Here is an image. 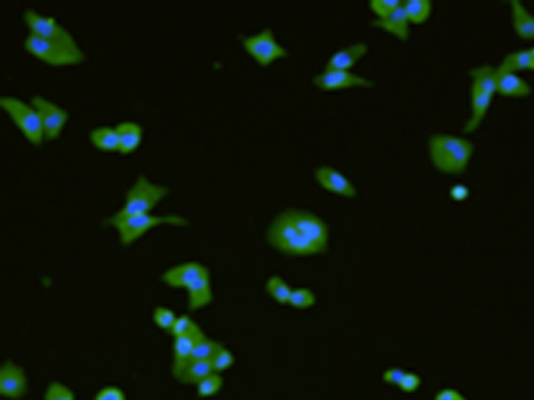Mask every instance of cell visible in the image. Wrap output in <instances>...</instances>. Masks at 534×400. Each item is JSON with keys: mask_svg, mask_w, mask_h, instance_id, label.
Listing matches in <instances>:
<instances>
[{"mask_svg": "<svg viewBox=\"0 0 534 400\" xmlns=\"http://www.w3.org/2000/svg\"><path fill=\"white\" fill-rule=\"evenodd\" d=\"M194 325H196V322L192 320V318L189 317V315H180V317H178L177 320H175L173 327H171L170 333H168V335H171V337H173V338L184 337V335L191 333L192 327H194Z\"/></svg>", "mask_w": 534, "mask_h": 400, "instance_id": "836d02e7", "label": "cell"}, {"mask_svg": "<svg viewBox=\"0 0 534 400\" xmlns=\"http://www.w3.org/2000/svg\"><path fill=\"white\" fill-rule=\"evenodd\" d=\"M316 180H317V184H319L324 191L331 192V194L342 196V198H349V199L358 194L353 182H351L347 176H344L339 169L331 168V165H321V168H317Z\"/></svg>", "mask_w": 534, "mask_h": 400, "instance_id": "5bb4252c", "label": "cell"}, {"mask_svg": "<svg viewBox=\"0 0 534 400\" xmlns=\"http://www.w3.org/2000/svg\"><path fill=\"white\" fill-rule=\"evenodd\" d=\"M242 46L260 66H269L275 61L287 57V50L280 45L271 29H263L259 34L242 38Z\"/></svg>", "mask_w": 534, "mask_h": 400, "instance_id": "ba28073f", "label": "cell"}, {"mask_svg": "<svg viewBox=\"0 0 534 400\" xmlns=\"http://www.w3.org/2000/svg\"><path fill=\"white\" fill-rule=\"evenodd\" d=\"M373 25L385 30L387 34H392V36H395V38L401 39V42H406V39L410 38V22H408V16L406 13H404L403 6H401L394 15L388 16V18L374 20Z\"/></svg>", "mask_w": 534, "mask_h": 400, "instance_id": "ffe728a7", "label": "cell"}, {"mask_svg": "<svg viewBox=\"0 0 534 400\" xmlns=\"http://www.w3.org/2000/svg\"><path fill=\"white\" fill-rule=\"evenodd\" d=\"M404 374H406L404 368L390 367L383 372V382H387V385H390V386H399L401 385V381H403Z\"/></svg>", "mask_w": 534, "mask_h": 400, "instance_id": "8d00e7d4", "label": "cell"}, {"mask_svg": "<svg viewBox=\"0 0 534 400\" xmlns=\"http://www.w3.org/2000/svg\"><path fill=\"white\" fill-rule=\"evenodd\" d=\"M468 196H471V191H468V187H466L465 184H456L454 187L451 189V198L454 199V201H465Z\"/></svg>", "mask_w": 534, "mask_h": 400, "instance_id": "74e56055", "label": "cell"}, {"mask_svg": "<svg viewBox=\"0 0 534 400\" xmlns=\"http://www.w3.org/2000/svg\"><path fill=\"white\" fill-rule=\"evenodd\" d=\"M106 226H114L120 235V242L123 247L132 246V244L139 240L144 233L150 230L157 228V226H187L189 221L185 217L177 215V213H168V215H151V213H137V215L128 217H118L111 215L109 219L104 221Z\"/></svg>", "mask_w": 534, "mask_h": 400, "instance_id": "277c9868", "label": "cell"}, {"mask_svg": "<svg viewBox=\"0 0 534 400\" xmlns=\"http://www.w3.org/2000/svg\"><path fill=\"white\" fill-rule=\"evenodd\" d=\"M233 363H235V356H233L232 351L226 349L225 345H223V347L216 352L214 358H212V365H214L216 374H221V372H226L228 368H232Z\"/></svg>", "mask_w": 534, "mask_h": 400, "instance_id": "d6a6232c", "label": "cell"}, {"mask_svg": "<svg viewBox=\"0 0 534 400\" xmlns=\"http://www.w3.org/2000/svg\"><path fill=\"white\" fill-rule=\"evenodd\" d=\"M118 139H120V154L130 155L141 146L143 141V127L134 121H123L116 127Z\"/></svg>", "mask_w": 534, "mask_h": 400, "instance_id": "44dd1931", "label": "cell"}, {"mask_svg": "<svg viewBox=\"0 0 534 400\" xmlns=\"http://www.w3.org/2000/svg\"><path fill=\"white\" fill-rule=\"evenodd\" d=\"M204 335L205 331L196 324L191 333L184 335V337H177L173 340V365H171V372H173L175 379H180L184 375L185 368L191 365L196 344H198V340Z\"/></svg>", "mask_w": 534, "mask_h": 400, "instance_id": "4fadbf2b", "label": "cell"}, {"mask_svg": "<svg viewBox=\"0 0 534 400\" xmlns=\"http://www.w3.org/2000/svg\"><path fill=\"white\" fill-rule=\"evenodd\" d=\"M461 393L454 388H444L435 395V400H456Z\"/></svg>", "mask_w": 534, "mask_h": 400, "instance_id": "f35d334b", "label": "cell"}, {"mask_svg": "<svg viewBox=\"0 0 534 400\" xmlns=\"http://www.w3.org/2000/svg\"><path fill=\"white\" fill-rule=\"evenodd\" d=\"M511 15H513V29L519 38L526 42H534V15L529 13V9L520 2V0H511Z\"/></svg>", "mask_w": 534, "mask_h": 400, "instance_id": "ac0fdd59", "label": "cell"}, {"mask_svg": "<svg viewBox=\"0 0 534 400\" xmlns=\"http://www.w3.org/2000/svg\"><path fill=\"white\" fill-rule=\"evenodd\" d=\"M30 104L35 105L39 111V114H42L46 141H56V139H59V135L63 134L64 127H66V123H68L70 120L68 111H64L63 107H59L57 104H54V101L46 100V98L43 96H35L30 100Z\"/></svg>", "mask_w": 534, "mask_h": 400, "instance_id": "8fae6325", "label": "cell"}, {"mask_svg": "<svg viewBox=\"0 0 534 400\" xmlns=\"http://www.w3.org/2000/svg\"><path fill=\"white\" fill-rule=\"evenodd\" d=\"M27 52L32 57L39 59L42 63L49 64V66H75L86 61V54L80 50V46H68L61 45V43L46 42V39L38 38L29 34L23 43Z\"/></svg>", "mask_w": 534, "mask_h": 400, "instance_id": "52a82bcc", "label": "cell"}, {"mask_svg": "<svg viewBox=\"0 0 534 400\" xmlns=\"http://www.w3.org/2000/svg\"><path fill=\"white\" fill-rule=\"evenodd\" d=\"M401 6H403L401 0H371L369 2L371 11L378 16V20L388 18V16L394 15Z\"/></svg>", "mask_w": 534, "mask_h": 400, "instance_id": "f546056e", "label": "cell"}, {"mask_svg": "<svg viewBox=\"0 0 534 400\" xmlns=\"http://www.w3.org/2000/svg\"><path fill=\"white\" fill-rule=\"evenodd\" d=\"M266 240L287 256H317L328 251L330 228L317 213L289 208L275 217L267 228Z\"/></svg>", "mask_w": 534, "mask_h": 400, "instance_id": "6da1fadb", "label": "cell"}, {"mask_svg": "<svg viewBox=\"0 0 534 400\" xmlns=\"http://www.w3.org/2000/svg\"><path fill=\"white\" fill-rule=\"evenodd\" d=\"M313 84L317 89L326 91H344V89H354V87H373L374 82L365 77L356 75L353 71H342V70H324L323 73L313 77Z\"/></svg>", "mask_w": 534, "mask_h": 400, "instance_id": "30bf717a", "label": "cell"}, {"mask_svg": "<svg viewBox=\"0 0 534 400\" xmlns=\"http://www.w3.org/2000/svg\"><path fill=\"white\" fill-rule=\"evenodd\" d=\"M495 70H497V73H519V71H523V70L533 71L530 52L529 50H516V52L508 54Z\"/></svg>", "mask_w": 534, "mask_h": 400, "instance_id": "603a6c76", "label": "cell"}, {"mask_svg": "<svg viewBox=\"0 0 534 400\" xmlns=\"http://www.w3.org/2000/svg\"><path fill=\"white\" fill-rule=\"evenodd\" d=\"M474 142L449 134H433L429 137V158L442 175H463L474 155Z\"/></svg>", "mask_w": 534, "mask_h": 400, "instance_id": "7a4b0ae2", "label": "cell"}, {"mask_svg": "<svg viewBox=\"0 0 534 400\" xmlns=\"http://www.w3.org/2000/svg\"><path fill=\"white\" fill-rule=\"evenodd\" d=\"M189 294V311H198L201 308L209 306V304L214 301V292H212L211 285V273L205 274L204 277H199L198 281H194L192 285H189L187 288Z\"/></svg>", "mask_w": 534, "mask_h": 400, "instance_id": "e0dca14e", "label": "cell"}, {"mask_svg": "<svg viewBox=\"0 0 534 400\" xmlns=\"http://www.w3.org/2000/svg\"><path fill=\"white\" fill-rule=\"evenodd\" d=\"M93 400H127V395L118 386H106V388L98 389Z\"/></svg>", "mask_w": 534, "mask_h": 400, "instance_id": "d590c367", "label": "cell"}, {"mask_svg": "<svg viewBox=\"0 0 534 400\" xmlns=\"http://www.w3.org/2000/svg\"><path fill=\"white\" fill-rule=\"evenodd\" d=\"M223 347V342L212 340L207 335L199 338L198 344H196L194 352H192V359H212L216 356V352Z\"/></svg>", "mask_w": 534, "mask_h": 400, "instance_id": "83f0119b", "label": "cell"}, {"mask_svg": "<svg viewBox=\"0 0 534 400\" xmlns=\"http://www.w3.org/2000/svg\"><path fill=\"white\" fill-rule=\"evenodd\" d=\"M43 400H77L75 393L72 388L59 381H52L45 392V399Z\"/></svg>", "mask_w": 534, "mask_h": 400, "instance_id": "1f68e13d", "label": "cell"}, {"mask_svg": "<svg viewBox=\"0 0 534 400\" xmlns=\"http://www.w3.org/2000/svg\"><path fill=\"white\" fill-rule=\"evenodd\" d=\"M168 194H170V189L164 187V185L154 184L144 175H139L134 185L128 189L121 210H118L114 215L128 217L137 215V213H151V210L159 205V201H162Z\"/></svg>", "mask_w": 534, "mask_h": 400, "instance_id": "8992f818", "label": "cell"}, {"mask_svg": "<svg viewBox=\"0 0 534 400\" xmlns=\"http://www.w3.org/2000/svg\"><path fill=\"white\" fill-rule=\"evenodd\" d=\"M403 8L408 16V22L415 23V25L426 23L431 18L433 4L429 0H406V2H403Z\"/></svg>", "mask_w": 534, "mask_h": 400, "instance_id": "d4e9b609", "label": "cell"}, {"mask_svg": "<svg viewBox=\"0 0 534 400\" xmlns=\"http://www.w3.org/2000/svg\"><path fill=\"white\" fill-rule=\"evenodd\" d=\"M369 52V46L367 43H354V45L346 46V49L339 50L333 56L328 59L326 68L324 70H342V71H351V68L356 66L360 63V59H364Z\"/></svg>", "mask_w": 534, "mask_h": 400, "instance_id": "2e32d148", "label": "cell"}, {"mask_svg": "<svg viewBox=\"0 0 534 400\" xmlns=\"http://www.w3.org/2000/svg\"><path fill=\"white\" fill-rule=\"evenodd\" d=\"M177 313H175L171 308H166V306H159L155 308L154 311V322L155 325H157L159 330H162L164 333H170V330L173 327L175 320H177Z\"/></svg>", "mask_w": 534, "mask_h": 400, "instance_id": "4dcf8cb0", "label": "cell"}, {"mask_svg": "<svg viewBox=\"0 0 534 400\" xmlns=\"http://www.w3.org/2000/svg\"><path fill=\"white\" fill-rule=\"evenodd\" d=\"M89 141L100 151H120V139L116 127H97L91 130Z\"/></svg>", "mask_w": 534, "mask_h": 400, "instance_id": "7402d4cb", "label": "cell"}, {"mask_svg": "<svg viewBox=\"0 0 534 400\" xmlns=\"http://www.w3.org/2000/svg\"><path fill=\"white\" fill-rule=\"evenodd\" d=\"M209 273L211 270L204 263L185 262L166 270L161 276V281L171 288H187L189 285H192L194 281H198L199 277H204Z\"/></svg>", "mask_w": 534, "mask_h": 400, "instance_id": "9a60e30c", "label": "cell"}, {"mask_svg": "<svg viewBox=\"0 0 534 400\" xmlns=\"http://www.w3.org/2000/svg\"><path fill=\"white\" fill-rule=\"evenodd\" d=\"M316 303H317L316 294H313L310 288H306V287L292 288V294H290V299H289V304L292 308H296V310H309V308H312Z\"/></svg>", "mask_w": 534, "mask_h": 400, "instance_id": "4316f807", "label": "cell"}, {"mask_svg": "<svg viewBox=\"0 0 534 400\" xmlns=\"http://www.w3.org/2000/svg\"><path fill=\"white\" fill-rule=\"evenodd\" d=\"M529 52H530V61H533V71H534V46L533 49H529Z\"/></svg>", "mask_w": 534, "mask_h": 400, "instance_id": "ab89813d", "label": "cell"}, {"mask_svg": "<svg viewBox=\"0 0 534 400\" xmlns=\"http://www.w3.org/2000/svg\"><path fill=\"white\" fill-rule=\"evenodd\" d=\"M456 400H466V396H463V395H459V396H458V399H456Z\"/></svg>", "mask_w": 534, "mask_h": 400, "instance_id": "60d3db41", "label": "cell"}, {"mask_svg": "<svg viewBox=\"0 0 534 400\" xmlns=\"http://www.w3.org/2000/svg\"><path fill=\"white\" fill-rule=\"evenodd\" d=\"M266 292L273 297V301L278 304H289L290 294H292V287L287 283L283 277L271 276L266 283Z\"/></svg>", "mask_w": 534, "mask_h": 400, "instance_id": "484cf974", "label": "cell"}, {"mask_svg": "<svg viewBox=\"0 0 534 400\" xmlns=\"http://www.w3.org/2000/svg\"><path fill=\"white\" fill-rule=\"evenodd\" d=\"M211 374H214L212 359H192L191 365L185 368L184 375H182L178 381H180L182 385H198V382H201Z\"/></svg>", "mask_w": 534, "mask_h": 400, "instance_id": "cb8c5ba5", "label": "cell"}, {"mask_svg": "<svg viewBox=\"0 0 534 400\" xmlns=\"http://www.w3.org/2000/svg\"><path fill=\"white\" fill-rule=\"evenodd\" d=\"M23 20H25V25L29 27L32 36H38V38L46 39V42L61 43V45L77 46L75 38L52 16H43L39 13L32 11V9H27Z\"/></svg>", "mask_w": 534, "mask_h": 400, "instance_id": "9c48e42d", "label": "cell"}, {"mask_svg": "<svg viewBox=\"0 0 534 400\" xmlns=\"http://www.w3.org/2000/svg\"><path fill=\"white\" fill-rule=\"evenodd\" d=\"M497 93L508 98H526L530 96L533 87L516 73H497Z\"/></svg>", "mask_w": 534, "mask_h": 400, "instance_id": "d6986e66", "label": "cell"}, {"mask_svg": "<svg viewBox=\"0 0 534 400\" xmlns=\"http://www.w3.org/2000/svg\"><path fill=\"white\" fill-rule=\"evenodd\" d=\"M0 107L4 108L13 123L16 125L23 137L32 144V146H42L45 139V128H43L42 114L32 104L22 101L15 96H2L0 98Z\"/></svg>", "mask_w": 534, "mask_h": 400, "instance_id": "5b68a950", "label": "cell"}, {"mask_svg": "<svg viewBox=\"0 0 534 400\" xmlns=\"http://www.w3.org/2000/svg\"><path fill=\"white\" fill-rule=\"evenodd\" d=\"M421 385H422L421 375H417L415 372H406L403 381H401V385H399L397 388L403 393H415L418 388H421Z\"/></svg>", "mask_w": 534, "mask_h": 400, "instance_id": "e575fe53", "label": "cell"}, {"mask_svg": "<svg viewBox=\"0 0 534 400\" xmlns=\"http://www.w3.org/2000/svg\"><path fill=\"white\" fill-rule=\"evenodd\" d=\"M29 392V381L23 367L15 361H4L0 368V395L11 400H20Z\"/></svg>", "mask_w": 534, "mask_h": 400, "instance_id": "7c38bea8", "label": "cell"}, {"mask_svg": "<svg viewBox=\"0 0 534 400\" xmlns=\"http://www.w3.org/2000/svg\"><path fill=\"white\" fill-rule=\"evenodd\" d=\"M472 89H471V118L465 123L463 132L465 134H472L481 127L485 121L486 114H488L490 107H492L493 96L497 94V71L495 68L490 64H483V66L472 68Z\"/></svg>", "mask_w": 534, "mask_h": 400, "instance_id": "3957f363", "label": "cell"}, {"mask_svg": "<svg viewBox=\"0 0 534 400\" xmlns=\"http://www.w3.org/2000/svg\"><path fill=\"white\" fill-rule=\"evenodd\" d=\"M223 385H225V381H223L221 374H211L209 377H205L204 381L198 382L196 385V393H198L199 399H209V396H214L216 393L221 392Z\"/></svg>", "mask_w": 534, "mask_h": 400, "instance_id": "f1b7e54d", "label": "cell"}]
</instances>
